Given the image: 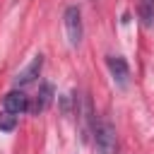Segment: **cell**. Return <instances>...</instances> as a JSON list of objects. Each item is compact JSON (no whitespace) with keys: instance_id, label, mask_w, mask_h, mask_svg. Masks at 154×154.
<instances>
[{"instance_id":"6","label":"cell","mask_w":154,"mask_h":154,"mask_svg":"<svg viewBox=\"0 0 154 154\" xmlns=\"http://www.w3.org/2000/svg\"><path fill=\"white\" fill-rule=\"evenodd\" d=\"M2 106H5V111L7 113H24V111H29V96L19 89H14V91H10V94H5V99H2Z\"/></svg>"},{"instance_id":"5","label":"cell","mask_w":154,"mask_h":154,"mask_svg":"<svg viewBox=\"0 0 154 154\" xmlns=\"http://www.w3.org/2000/svg\"><path fill=\"white\" fill-rule=\"evenodd\" d=\"M53 96H55V87L51 84V82H43L41 87H38V94H36V99L29 103V111L31 113H43L51 103H53Z\"/></svg>"},{"instance_id":"8","label":"cell","mask_w":154,"mask_h":154,"mask_svg":"<svg viewBox=\"0 0 154 154\" xmlns=\"http://www.w3.org/2000/svg\"><path fill=\"white\" fill-rule=\"evenodd\" d=\"M137 14H140V19H142L147 26H152V24H154V0H140Z\"/></svg>"},{"instance_id":"4","label":"cell","mask_w":154,"mask_h":154,"mask_svg":"<svg viewBox=\"0 0 154 154\" xmlns=\"http://www.w3.org/2000/svg\"><path fill=\"white\" fill-rule=\"evenodd\" d=\"M106 65H108V70H111V75H113V82H116L118 87H128V82H130V67H128L125 58H120V55H108V58H106Z\"/></svg>"},{"instance_id":"7","label":"cell","mask_w":154,"mask_h":154,"mask_svg":"<svg viewBox=\"0 0 154 154\" xmlns=\"http://www.w3.org/2000/svg\"><path fill=\"white\" fill-rule=\"evenodd\" d=\"M41 67H43V55L38 53V55H34V60H31L17 77H14V84H17V87H26V84H31V82L38 77Z\"/></svg>"},{"instance_id":"1","label":"cell","mask_w":154,"mask_h":154,"mask_svg":"<svg viewBox=\"0 0 154 154\" xmlns=\"http://www.w3.org/2000/svg\"><path fill=\"white\" fill-rule=\"evenodd\" d=\"M91 142H94V149L96 154H118V132H116V125L99 116L91 125Z\"/></svg>"},{"instance_id":"9","label":"cell","mask_w":154,"mask_h":154,"mask_svg":"<svg viewBox=\"0 0 154 154\" xmlns=\"http://www.w3.org/2000/svg\"><path fill=\"white\" fill-rule=\"evenodd\" d=\"M17 128V116L14 113H0V130H5V132H12Z\"/></svg>"},{"instance_id":"3","label":"cell","mask_w":154,"mask_h":154,"mask_svg":"<svg viewBox=\"0 0 154 154\" xmlns=\"http://www.w3.org/2000/svg\"><path fill=\"white\" fill-rule=\"evenodd\" d=\"M63 24H65V34H67L70 46H79L84 29H82V14H79V10H77L75 5H70V7L65 10V14H63Z\"/></svg>"},{"instance_id":"2","label":"cell","mask_w":154,"mask_h":154,"mask_svg":"<svg viewBox=\"0 0 154 154\" xmlns=\"http://www.w3.org/2000/svg\"><path fill=\"white\" fill-rule=\"evenodd\" d=\"M75 116L79 120L82 137L87 140L91 135V125L96 120V113H94V106H91V96L87 91H75Z\"/></svg>"}]
</instances>
